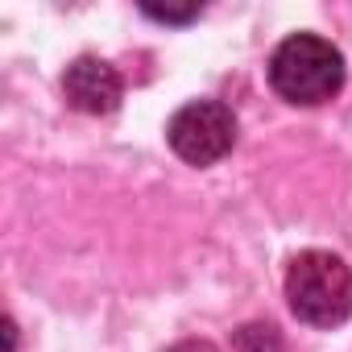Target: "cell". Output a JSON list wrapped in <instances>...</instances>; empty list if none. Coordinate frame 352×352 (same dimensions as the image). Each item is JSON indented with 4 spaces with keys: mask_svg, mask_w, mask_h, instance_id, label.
Returning a JSON list of instances; mask_svg holds the SVG:
<instances>
[{
    "mask_svg": "<svg viewBox=\"0 0 352 352\" xmlns=\"http://www.w3.org/2000/svg\"><path fill=\"white\" fill-rule=\"evenodd\" d=\"M63 96L75 112H87V116H108L120 108L124 100V83L116 75L112 63L96 58V54H83L67 67L63 75Z\"/></svg>",
    "mask_w": 352,
    "mask_h": 352,
    "instance_id": "obj_4",
    "label": "cell"
},
{
    "mask_svg": "<svg viewBox=\"0 0 352 352\" xmlns=\"http://www.w3.org/2000/svg\"><path fill=\"white\" fill-rule=\"evenodd\" d=\"M236 352H286L274 323H245L236 331Z\"/></svg>",
    "mask_w": 352,
    "mask_h": 352,
    "instance_id": "obj_5",
    "label": "cell"
},
{
    "mask_svg": "<svg viewBox=\"0 0 352 352\" xmlns=\"http://www.w3.org/2000/svg\"><path fill=\"white\" fill-rule=\"evenodd\" d=\"M166 141L191 166H212L236 145V116L220 100H191L166 124Z\"/></svg>",
    "mask_w": 352,
    "mask_h": 352,
    "instance_id": "obj_3",
    "label": "cell"
},
{
    "mask_svg": "<svg viewBox=\"0 0 352 352\" xmlns=\"http://www.w3.org/2000/svg\"><path fill=\"white\" fill-rule=\"evenodd\" d=\"M166 352H220L212 340H179V344H170Z\"/></svg>",
    "mask_w": 352,
    "mask_h": 352,
    "instance_id": "obj_7",
    "label": "cell"
},
{
    "mask_svg": "<svg viewBox=\"0 0 352 352\" xmlns=\"http://www.w3.org/2000/svg\"><path fill=\"white\" fill-rule=\"evenodd\" d=\"M145 13H149V17H157V21H191L199 9H153V5H149Z\"/></svg>",
    "mask_w": 352,
    "mask_h": 352,
    "instance_id": "obj_6",
    "label": "cell"
},
{
    "mask_svg": "<svg viewBox=\"0 0 352 352\" xmlns=\"http://www.w3.org/2000/svg\"><path fill=\"white\" fill-rule=\"evenodd\" d=\"M270 87L298 108L327 104L344 87V54L319 34H294L270 58Z\"/></svg>",
    "mask_w": 352,
    "mask_h": 352,
    "instance_id": "obj_1",
    "label": "cell"
},
{
    "mask_svg": "<svg viewBox=\"0 0 352 352\" xmlns=\"http://www.w3.org/2000/svg\"><path fill=\"white\" fill-rule=\"evenodd\" d=\"M286 302L307 327H340L352 315V270L323 249H307L286 270Z\"/></svg>",
    "mask_w": 352,
    "mask_h": 352,
    "instance_id": "obj_2",
    "label": "cell"
}]
</instances>
